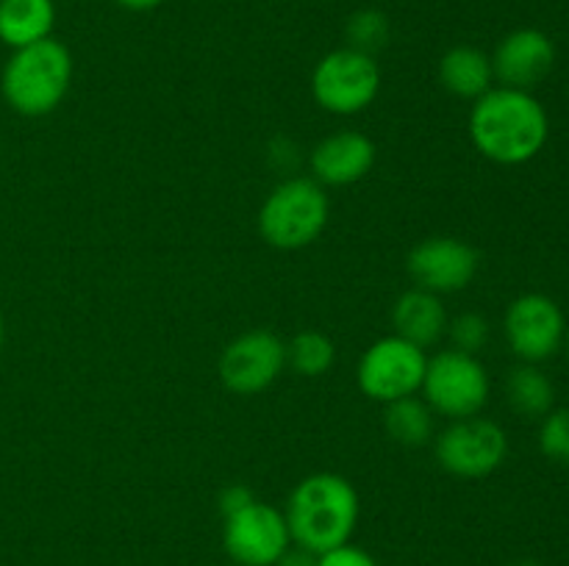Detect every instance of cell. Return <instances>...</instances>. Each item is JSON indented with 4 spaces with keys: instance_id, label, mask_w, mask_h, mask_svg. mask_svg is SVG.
I'll use <instances>...</instances> for the list:
<instances>
[{
    "instance_id": "cell-14",
    "label": "cell",
    "mask_w": 569,
    "mask_h": 566,
    "mask_svg": "<svg viewBox=\"0 0 569 566\" xmlns=\"http://www.w3.org/2000/svg\"><path fill=\"white\" fill-rule=\"evenodd\" d=\"M376 155V142L367 133L345 128V131L328 133L311 148L309 170L311 178L326 189L353 186L370 175Z\"/></svg>"
},
{
    "instance_id": "cell-29",
    "label": "cell",
    "mask_w": 569,
    "mask_h": 566,
    "mask_svg": "<svg viewBox=\"0 0 569 566\" xmlns=\"http://www.w3.org/2000/svg\"><path fill=\"white\" fill-rule=\"evenodd\" d=\"M3 338H6V322H3V311H0V347H3Z\"/></svg>"
},
{
    "instance_id": "cell-27",
    "label": "cell",
    "mask_w": 569,
    "mask_h": 566,
    "mask_svg": "<svg viewBox=\"0 0 569 566\" xmlns=\"http://www.w3.org/2000/svg\"><path fill=\"white\" fill-rule=\"evenodd\" d=\"M114 3L128 11H153L156 6H161L164 0H114Z\"/></svg>"
},
{
    "instance_id": "cell-1",
    "label": "cell",
    "mask_w": 569,
    "mask_h": 566,
    "mask_svg": "<svg viewBox=\"0 0 569 566\" xmlns=\"http://www.w3.org/2000/svg\"><path fill=\"white\" fill-rule=\"evenodd\" d=\"M548 137V111L526 89L492 87L470 109L472 144L495 164L517 166L537 159Z\"/></svg>"
},
{
    "instance_id": "cell-8",
    "label": "cell",
    "mask_w": 569,
    "mask_h": 566,
    "mask_svg": "<svg viewBox=\"0 0 569 566\" xmlns=\"http://www.w3.org/2000/svg\"><path fill=\"white\" fill-rule=\"evenodd\" d=\"M426 366V350L389 333L361 353L359 366H356V383L367 400L389 405L395 400L420 394Z\"/></svg>"
},
{
    "instance_id": "cell-6",
    "label": "cell",
    "mask_w": 569,
    "mask_h": 566,
    "mask_svg": "<svg viewBox=\"0 0 569 566\" xmlns=\"http://www.w3.org/2000/svg\"><path fill=\"white\" fill-rule=\"evenodd\" d=\"M381 92V67L376 55L353 48H337L317 61L311 72V98L322 111L353 117L370 109Z\"/></svg>"
},
{
    "instance_id": "cell-4",
    "label": "cell",
    "mask_w": 569,
    "mask_h": 566,
    "mask_svg": "<svg viewBox=\"0 0 569 566\" xmlns=\"http://www.w3.org/2000/svg\"><path fill=\"white\" fill-rule=\"evenodd\" d=\"M328 220V189L311 175H287L261 203L259 233L276 250H303L322 236Z\"/></svg>"
},
{
    "instance_id": "cell-9",
    "label": "cell",
    "mask_w": 569,
    "mask_h": 566,
    "mask_svg": "<svg viewBox=\"0 0 569 566\" xmlns=\"http://www.w3.org/2000/svg\"><path fill=\"white\" fill-rule=\"evenodd\" d=\"M287 372V342L267 327L239 333L217 361L220 383L239 397L267 392Z\"/></svg>"
},
{
    "instance_id": "cell-26",
    "label": "cell",
    "mask_w": 569,
    "mask_h": 566,
    "mask_svg": "<svg viewBox=\"0 0 569 566\" xmlns=\"http://www.w3.org/2000/svg\"><path fill=\"white\" fill-rule=\"evenodd\" d=\"M272 566H317V553H309V549L292 544Z\"/></svg>"
},
{
    "instance_id": "cell-23",
    "label": "cell",
    "mask_w": 569,
    "mask_h": 566,
    "mask_svg": "<svg viewBox=\"0 0 569 566\" xmlns=\"http://www.w3.org/2000/svg\"><path fill=\"white\" fill-rule=\"evenodd\" d=\"M539 447L548 458L569 466V405L545 416L542 431H539Z\"/></svg>"
},
{
    "instance_id": "cell-24",
    "label": "cell",
    "mask_w": 569,
    "mask_h": 566,
    "mask_svg": "<svg viewBox=\"0 0 569 566\" xmlns=\"http://www.w3.org/2000/svg\"><path fill=\"white\" fill-rule=\"evenodd\" d=\"M317 566H378V560L359 544L345 542L317 555Z\"/></svg>"
},
{
    "instance_id": "cell-25",
    "label": "cell",
    "mask_w": 569,
    "mask_h": 566,
    "mask_svg": "<svg viewBox=\"0 0 569 566\" xmlns=\"http://www.w3.org/2000/svg\"><path fill=\"white\" fill-rule=\"evenodd\" d=\"M253 499H256V494L250 492L244 483H231V486H226L220 494H217V505H220L222 519L231 514H237V511H242L244 505H250Z\"/></svg>"
},
{
    "instance_id": "cell-5",
    "label": "cell",
    "mask_w": 569,
    "mask_h": 566,
    "mask_svg": "<svg viewBox=\"0 0 569 566\" xmlns=\"http://www.w3.org/2000/svg\"><path fill=\"white\" fill-rule=\"evenodd\" d=\"M492 381L478 355L445 347L428 355L420 394L442 420H465L487 408Z\"/></svg>"
},
{
    "instance_id": "cell-19",
    "label": "cell",
    "mask_w": 569,
    "mask_h": 566,
    "mask_svg": "<svg viewBox=\"0 0 569 566\" xmlns=\"http://www.w3.org/2000/svg\"><path fill=\"white\" fill-rule=\"evenodd\" d=\"M506 400L526 420H545L553 411L556 388L537 364H520L506 377Z\"/></svg>"
},
{
    "instance_id": "cell-15",
    "label": "cell",
    "mask_w": 569,
    "mask_h": 566,
    "mask_svg": "<svg viewBox=\"0 0 569 566\" xmlns=\"http://www.w3.org/2000/svg\"><path fill=\"white\" fill-rule=\"evenodd\" d=\"M448 309L442 297L426 289L411 286L409 292L400 294L392 305V327L395 336L428 350L437 347L448 333Z\"/></svg>"
},
{
    "instance_id": "cell-22",
    "label": "cell",
    "mask_w": 569,
    "mask_h": 566,
    "mask_svg": "<svg viewBox=\"0 0 569 566\" xmlns=\"http://www.w3.org/2000/svg\"><path fill=\"white\" fill-rule=\"evenodd\" d=\"M448 347L461 350V353L478 355L489 342V322L487 316L476 314V311H465L448 320Z\"/></svg>"
},
{
    "instance_id": "cell-7",
    "label": "cell",
    "mask_w": 569,
    "mask_h": 566,
    "mask_svg": "<svg viewBox=\"0 0 569 566\" xmlns=\"http://www.w3.org/2000/svg\"><path fill=\"white\" fill-rule=\"evenodd\" d=\"M433 455L448 475L461 481H481L498 472L509 455V436L503 427L487 416L450 420L433 436Z\"/></svg>"
},
{
    "instance_id": "cell-21",
    "label": "cell",
    "mask_w": 569,
    "mask_h": 566,
    "mask_svg": "<svg viewBox=\"0 0 569 566\" xmlns=\"http://www.w3.org/2000/svg\"><path fill=\"white\" fill-rule=\"evenodd\" d=\"M345 37H348V48L359 50V53L376 55L383 50L392 37V22L383 11L378 9H359L350 14L348 26H345Z\"/></svg>"
},
{
    "instance_id": "cell-18",
    "label": "cell",
    "mask_w": 569,
    "mask_h": 566,
    "mask_svg": "<svg viewBox=\"0 0 569 566\" xmlns=\"http://www.w3.org/2000/svg\"><path fill=\"white\" fill-rule=\"evenodd\" d=\"M383 431L400 447H426L437 436V414L426 400L411 394L383 405Z\"/></svg>"
},
{
    "instance_id": "cell-11",
    "label": "cell",
    "mask_w": 569,
    "mask_h": 566,
    "mask_svg": "<svg viewBox=\"0 0 569 566\" xmlns=\"http://www.w3.org/2000/svg\"><path fill=\"white\" fill-rule=\"evenodd\" d=\"M503 333L522 364H542L565 344L567 322L553 297L531 292L511 300L503 316Z\"/></svg>"
},
{
    "instance_id": "cell-3",
    "label": "cell",
    "mask_w": 569,
    "mask_h": 566,
    "mask_svg": "<svg viewBox=\"0 0 569 566\" xmlns=\"http://www.w3.org/2000/svg\"><path fill=\"white\" fill-rule=\"evenodd\" d=\"M72 87V53L64 42L48 37L28 48L11 50L0 75V92L11 111L22 117H48L64 103Z\"/></svg>"
},
{
    "instance_id": "cell-13",
    "label": "cell",
    "mask_w": 569,
    "mask_h": 566,
    "mask_svg": "<svg viewBox=\"0 0 569 566\" xmlns=\"http://www.w3.org/2000/svg\"><path fill=\"white\" fill-rule=\"evenodd\" d=\"M556 64V44L539 28H517L506 33L492 53V70L498 87L526 89L533 87L550 75Z\"/></svg>"
},
{
    "instance_id": "cell-10",
    "label": "cell",
    "mask_w": 569,
    "mask_h": 566,
    "mask_svg": "<svg viewBox=\"0 0 569 566\" xmlns=\"http://www.w3.org/2000/svg\"><path fill=\"white\" fill-rule=\"evenodd\" d=\"M222 547L237 566H272L292 547L287 516L278 505L253 499L222 519Z\"/></svg>"
},
{
    "instance_id": "cell-28",
    "label": "cell",
    "mask_w": 569,
    "mask_h": 566,
    "mask_svg": "<svg viewBox=\"0 0 569 566\" xmlns=\"http://www.w3.org/2000/svg\"><path fill=\"white\" fill-rule=\"evenodd\" d=\"M511 566H542V564H539V560H531V558H522V560H517V564H511Z\"/></svg>"
},
{
    "instance_id": "cell-30",
    "label": "cell",
    "mask_w": 569,
    "mask_h": 566,
    "mask_svg": "<svg viewBox=\"0 0 569 566\" xmlns=\"http://www.w3.org/2000/svg\"><path fill=\"white\" fill-rule=\"evenodd\" d=\"M220 566H237V564H220Z\"/></svg>"
},
{
    "instance_id": "cell-20",
    "label": "cell",
    "mask_w": 569,
    "mask_h": 566,
    "mask_svg": "<svg viewBox=\"0 0 569 566\" xmlns=\"http://www.w3.org/2000/svg\"><path fill=\"white\" fill-rule=\"evenodd\" d=\"M337 364V344L322 331H300L287 342V370L300 377H322Z\"/></svg>"
},
{
    "instance_id": "cell-2",
    "label": "cell",
    "mask_w": 569,
    "mask_h": 566,
    "mask_svg": "<svg viewBox=\"0 0 569 566\" xmlns=\"http://www.w3.org/2000/svg\"><path fill=\"white\" fill-rule=\"evenodd\" d=\"M359 492L337 472H315L303 477L292 488L283 508L292 544L317 555L350 542L359 525Z\"/></svg>"
},
{
    "instance_id": "cell-12",
    "label": "cell",
    "mask_w": 569,
    "mask_h": 566,
    "mask_svg": "<svg viewBox=\"0 0 569 566\" xmlns=\"http://www.w3.org/2000/svg\"><path fill=\"white\" fill-rule=\"evenodd\" d=\"M481 255L470 242L456 236H428L406 255V270L417 289L439 294L465 292L478 275Z\"/></svg>"
},
{
    "instance_id": "cell-17",
    "label": "cell",
    "mask_w": 569,
    "mask_h": 566,
    "mask_svg": "<svg viewBox=\"0 0 569 566\" xmlns=\"http://www.w3.org/2000/svg\"><path fill=\"white\" fill-rule=\"evenodd\" d=\"M53 0H0V42L6 48H28L53 37Z\"/></svg>"
},
{
    "instance_id": "cell-16",
    "label": "cell",
    "mask_w": 569,
    "mask_h": 566,
    "mask_svg": "<svg viewBox=\"0 0 569 566\" xmlns=\"http://www.w3.org/2000/svg\"><path fill=\"white\" fill-rule=\"evenodd\" d=\"M439 83L448 94L476 103L495 87L492 55L476 44H456L439 59Z\"/></svg>"
}]
</instances>
